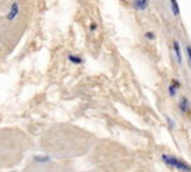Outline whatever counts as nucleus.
I'll use <instances>...</instances> for the list:
<instances>
[{"mask_svg": "<svg viewBox=\"0 0 191 172\" xmlns=\"http://www.w3.org/2000/svg\"><path fill=\"white\" fill-rule=\"evenodd\" d=\"M162 159H163V162H164L167 166H172V167L180 168V170H184V171H189L190 170V167L186 165V163L181 162V161H178L177 158L172 157V155L162 154Z\"/></svg>", "mask_w": 191, "mask_h": 172, "instance_id": "f257e3e1", "label": "nucleus"}, {"mask_svg": "<svg viewBox=\"0 0 191 172\" xmlns=\"http://www.w3.org/2000/svg\"><path fill=\"white\" fill-rule=\"evenodd\" d=\"M135 7L140 9H145L148 7V1H135Z\"/></svg>", "mask_w": 191, "mask_h": 172, "instance_id": "f03ea898", "label": "nucleus"}, {"mask_svg": "<svg viewBox=\"0 0 191 172\" xmlns=\"http://www.w3.org/2000/svg\"><path fill=\"white\" fill-rule=\"evenodd\" d=\"M174 51H176V55H177L178 61L181 62V51H180V47H178V45H177V42H174Z\"/></svg>", "mask_w": 191, "mask_h": 172, "instance_id": "7ed1b4c3", "label": "nucleus"}, {"mask_svg": "<svg viewBox=\"0 0 191 172\" xmlns=\"http://www.w3.org/2000/svg\"><path fill=\"white\" fill-rule=\"evenodd\" d=\"M69 60L73 62H82V59H79V57H75V56H69Z\"/></svg>", "mask_w": 191, "mask_h": 172, "instance_id": "20e7f679", "label": "nucleus"}, {"mask_svg": "<svg viewBox=\"0 0 191 172\" xmlns=\"http://www.w3.org/2000/svg\"><path fill=\"white\" fill-rule=\"evenodd\" d=\"M171 3H172V8H173V12H174V14H178V7H177L176 1H171Z\"/></svg>", "mask_w": 191, "mask_h": 172, "instance_id": "39448f33", "label": "nucleus"}, {"mask_svg": "<svg viewBox=\"0 0 191 172\" xmlns=\"http://www.w3.org/2000/svg\"><path fill=\"white\" fill-rule=\"evenodd\" d=\"M186 105H187L186 100L184 98V100H182V102H181V108H182V110H186Z\"/></svg>", "mask_w": 191, "mask_h": 172, "instance_id": "423d86ee", "label": "nucleus"}, {"mask_svg": "<svg viewBox=\"0 0 191 172\" xmlns=\"http://www.w3.org/2000/svg\"><path fill=\"white\" fill-rule=\"evenodd\" d=\"M145 36H147V37H148V38H154V36H153V35L151 33V32H149V33H147V35H145Z\"/></svg>", "mask_w": 191, "mask_h": 172, "instance_id": "0eeeda50", "label": "nucleus"}]
</instances>
